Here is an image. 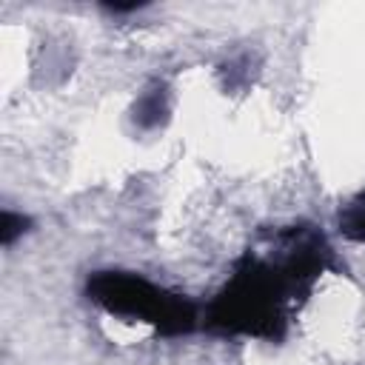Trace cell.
<instances>
[{
    "instance_id": "cell-1",
    "label": "cell",
    "mask_w": 365,
    "mask_h": 365,
    "mask_svg": "<svg viewBox=\"0 0 365 365\" xmlns=\"http://www.w3.org/2000/svg\"><path fill=\"white\" fill-rule=\"evenodd\" d=\"M262 240L265 251H242L225 285L205 305L202 328L211 334L282 342L294 311L311 297L319 277L336 268L328 237L311 222L274 228Z\"/></svg>"
},
{
    "instance_id": "cell-2",
    "label": "cell",
    "mask_w": 365,
    "mask_h": 365,
    "mask_svg": "<svg viewBox=\"0 0 365 365\" xmlns=\"http://www.w3.org/2000/svg\"><path fill=\"white\" fill-rule=\"evenodd\" d=\"M86 294L106 314L145 322L160 336H185L200 322V308L191 297L163 288L134 271H94L86 282Z\"/></svg>"
},
{
    "instance_id": "cell-3",
    "label": "cell",
    "mask_w": 365,
    "mask_h": 365,
    "mask_svg": "<svg viewBox=\"0 0 365 365\" xmlns=\"http://www.w3.org/2000/svg\"><path fill=\"white\" fill-rule=\"evenodd\" d=\"M336 228L351 242H365V191L354 194L336 214Z\"/></svg>"
},
{
    "instance_id": "cell-4",
    "label": "cell",
    "mask_w": 365,
    "mask_h": 365,
    "mask_svg": "<svg viewBox=\"0 0 365 365\" xmlns=\"http://www.w3.org/2000/svg\"><path fill=\"white\" fill-rule=\"evenodd\" d=\"M165 114H168V91H165V86H154L151 91H145L140 97L137 108H134V120L140 125H145V128L157 125Z\"/></svg>"
},
{
    "instance_id": "cell-5",
    "label": "cell",
    "mask_w": 365,
    "mask_h": 365,
    "mask_svg": "<svg viewBox=\"0 0 365 365\" xmlns=\"http://www.w3.org/2000/svg\"><path fill=\"white\" fill-rule=\"evenodd\" d=\"M26 228H29V217L14 214V211H3V217H0V242L11 245L20 234H26Z\"/></svg>"
}]
</instances>
